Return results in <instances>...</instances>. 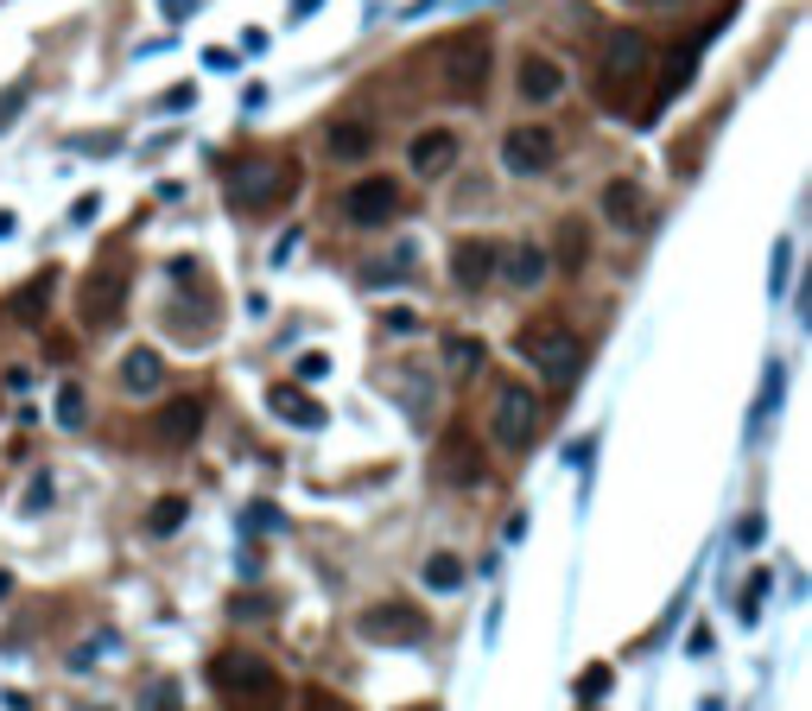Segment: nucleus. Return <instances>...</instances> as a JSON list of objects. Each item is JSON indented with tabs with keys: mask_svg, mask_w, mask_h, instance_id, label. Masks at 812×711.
<instances>
[{
	"mask_svg": "<svg viewBox=\"0 0 812 711\" xmlns=\"http://www.w3.org/2000/svg\"><path fill=\"white\" fill-rule=\"evenodd\" d=\"M507 279L521 286V293H533V286H546V274H553V261H546V248H533V242H521L514 254H502Z\"/></svg>",
	"mask_w": 812,
	"mask_h": 711,
	"instance_id": "16",
	"label": "nucleus"
},
{
	"mask_svg": "<svg viewBox=\"0 0 812 711\" xmlns=\"http://www.w3.org/2000/svg\"><path fill=\"white\" fill-rule=\"evenodd\" d=\"M45 299H51V274H39L25 293H13V318H20V325H32V311H39Z\"/></svg>",
	"mask_w": 812,
	"mask_h": 711,
	"instance_id": "24",
	"label": "nucleus"
},
{
	"mask_svg": "<svg viewBox=\"0 0 812 711\" xmlns=\"http://www.w3.org/2000/svg\"><path fill=\"white\" fill-rule=\"evenodd\" d=\"M210 680L228 699V711H279V673L254 648H223L210 660Z\"/></svg>",
	"mask_w": 812,
	"mask_h": 711,
	"instance_id": "1",
	"label": "nucleus"
},
{
	"mask_svg": "<svg viewBox=\"0 0 812 711\" xmlns=\"http://www.w3.org/2000/svg\"><path fill=\"white\" fill-rule=\"evenodd\" d=\"M184 514H191V502H184V496H159V502L147 508V528L165 540V533H178V521H184Z\"/></svg>",
	"mask_w": 812,
	"mask_h": 711,
	"instance_id": "22",
	"label": "nucleus"
},
{
	"mask_svg": "<svg viewBox=\"0 0 812 711\" xmlns=\"http://www.w3.org/2000/svg\"><path fill=\"white\" fill-rule=\"evenodd\" d=\"M584 254H590V229H584V223H565V229H558V254H546V261H558V274H578Z\"/></svg>",
	"mask_w": 812,
	"mask_h": 711,
	"instance_id": "19",
	"label": "nucleus"
},
{
	"mask_svg": "<svg viewBox=\"0 0 812 711\" xmlns=\"http://www.w3.org/2000/svg\"><path fill=\"white\" fill-rule=\"evenodd\" d=\"M343 216L355 229H381L400 216V184L394 178H355L350 191H343Z\"/></svg>",
	"mask_w": 812,
	"mask_h": 711,
	"instance_id": "6",
	"label": "nucleus"
},
{
	"mask_svg": "<svg viewBox=\"0 0 812 711\" xmlns=\"http://www.w3.org/2000/svg\"><path fill=\"white\" fill-rule=\"evenodd\" d=\"M159 381H165L159 350H127V362H121V388H127V394H152Z\"/></svg>",
	"mask_w": 812,
	"mask_h": 711,
	"instance_id": "17",
	"label": "nucleus"
},
{
	"mask_svg": "<svg viewBox=\"0 0 812 711\" xmlns=\"http://www.w3.org/2000/svg\"><path fill=\"white\" fill-rule=\"evenodd\" d=\"M489 71H495V45H489V32H463L451 45V64H445V83H451L463 102H482V89H489Z\"/></svg>",
	"mask_w": 812,
	"mask_h": 711,
	"instance_id": "3",
	"label": "nucleus"
},
{
	"mask_svg": "<svg viewBox=\"0 0 812 711\" xmlns=\"http://www.w3.org/2000/svg\"><path fill=\"white\" fill-rule=\"evenodd\" d=\"M368 147H375V127L368 121H336L330 127V152H336V159H362Z\"/></svg>",
	"mask_w": 812,
	"mask_h": 711,
	"instance_id": "21",
	"label": "nucleus"
},
{
	"mask_svg": "<svg viewBox=\"0 0 812 711\" xmlns=\"http://www.w3.org/2000/svg\"><path fill=\"white\" fill-rule=\"evenodd\" d=\"M438 477L457 482V489H477V482H482V457H477V445H470L463 432L438 445Z\"/></svg>",
	"mask_w": 812,
	"mask_h": 711,
	"instance_id": "14",
	"label": "nucleus"
},
{
	"mask_svg": "<svg viewBox=\"0 0 812 711\" xmlns=\"http://www.w3.org/2000/svg\"><path fill=\"white\" fill-rule=\"evenodd\" d=\"M495 267H502V242H489V235H463L451 248V279L463 293H482L495 279Z\"/></svg>",
	"mask_w": 812,
	"mask_h": 711,
	"instance_id": "7",
	"label": "nucleus"
},
{
	"mask_svg": "<svg viewBox=\"0 0 812 711\" xmlns=\"http://www.w3.org/2000/svg\"><path fill=\"white\" fill-rule=\"evenodd\" d=\"M330 369V355L324 350H311V355H299V381H318Z\"/></svg>",
	"mask_w": 812,
	"mask_h": 711,
	"instance_id": "30",
	"label": "nucleus"
},
{
	"mask_svg": "<svg viewBox=\"0 0 812 711\" xmlns=\"http://www.w3.org/2000/svg\"><path fill=\"white\" fill-rule=\"evenodd\" d=\"M362 635L368 641H426V616L406 604H375L362 609Z\"/></svg>",
	"mask_w": 812,
	"mask_h": 711,
	"instance_id": "10",
	"label": "nucleus"
},
{
	"mask_svg": "<svg viewBox=\"0 0 812 711\" xmlns=\"http://www.w3.org/2000/svg\"><path fill=\"white\" fill-rule=\"evenodd\" d=\"M197 432H203V401H191V394H184V401H165V413H159L152 438H159L165 452H184Z\"/></svg>",
	"mask_w": 812,
	"mask_h": 711,
	"instance_id": "13",
	"label": "nucleus"
},
{
	"mask_svg": "<svg viewBox=\"0 0 812 711\" xmlns=\"http://www.w3.org/2000/svg\"><path fill=\"white\" fill-rule=\"evenodd\" d=\"M318 7H324V0H292V13H299V20H304V13H318Z\"/></svg>",
	"mask_w": 812,
	"mask_h": 711,
	"instance_id": "33",
	"label": "nucleus"
},
{
	"mask_svg": "<svg viewBox=\"0 0 812 711\" xmlns=\"http://www.w3.org/2000/svg\"><path fill=\"white\" fill-rule=\"evenodd\" d=\"M121 293H127L121 274L96 279V286H89V325H115V311H121Z\"/></svg>",
	"mask_w": 812,
	"mask_h": 711,
	"instance_id": "20",
	"label": "nucleus"
},
{
	"mask_svg": "<svg viewBox=\"0 0 812 711\" xmlns=\"http://www.w3.org/2000/svg\"><path fill=\"white\" fill-rule=\"evenodd\" d=\"M299 711H350V705H343L336 692H324V686H311V692L299 699Z\"/></svg>",
	"mask_w": 812,
	"mask_h": 711,
	"instance_id": "27",
	"label": "nucleus"
},
{
	"mask_svg": "<svg viewBox=\"0 0 812 711\" xmlns=\"http://www.w3.org/2000/svg\"><path fill=\"white\" fill-rule=\"evenodd\" d=\"M147 711H178V686H172V680H159V686L147 692Z\"/></svg>",
	"mask_w": 812,
	"mask_h": 711,
	"instance_id": "28",
	"label": "nucleus"
},
{
	"mask_svg": "<svg viewBox=\"0 0 812 711\" xmlns=\"http://www.w3.org/2000/svg\"><path fill=\"white\" fill-rule=\"evenodd\" d=\"M603 686H609V667H584V680H578V692H584V699H597Z\"/></svg>",
	"mask_w": 812,
	"mask_h": 711,
	"instance_id": "29",
	"label": "nucleus"
},
{
	"mask_svg": "<svg viewBox=\"0 0 812 711\" xmlns=\"http://www.w3.org/2000/svg\"><path fill=\"white\" fill-rule=\"evenodd\" d=\"M292 191V172H254V178H235V203H279Z\"/></svg>",
	"mask_w": 812,
	"mask_h": 711,
	"instance_id": "18",
	"label": "nucleus"
},
{
	"mask_svg": "<svg viewBox=\"0 0 812 711\" xmlns=\"http://www.w3.org/2000/svg\"><path fill=\"white\" fill-rule=\"evenodd\" d=\"M558 159V140H553V127H539V121H521V127H507L502 134V166L514 178H539L546 166Z\"/></svg>",
	"mask_w": 812,
	"mask_h": 711,
	"instance_id": "5",
	"label": "nucleus"
},
{
	"mask_svg": "<svg viewBox=\"0 0 812 711\" xmlns=\"http://www.w3.org/2000/svg\"><path fill=\"white\" fill-rule=\"evenodd\" d=\"M514 350L527 355V362L553 381V388H571V381H578V369H584V337L571 325H558V318L527 325L521 337H514Z\"/></svg>",
	"mask_w": 812,
	"mask_h": 711,
	"instance_id": "2",
	"label": "nucleus"
},
{
	"mask_svg": "<svg viewBox=\"0 0 812 711\" xmlns=\"http://www.w3.org/2000/svg\"><path fill=\"white\" fill-rule=\"evenodd\" d=\"M191 7H197V0H165V13H172V20H184Z\"/></svg>",
	"mask_w": 812,
	"mask_h": 711,
	"instance_id": "32",
	"label": "nucleus"
},
{
	"mask_svg": "<svg viewBox=\"0 0 812 711\" xmlns=\"http://www.w3.org/2000/svg\"><path fill=\"white\" fill-rule=\"evenodd\" d=\"M489 432H495V445H507V452H527L533 438H539V401H533V388H514V381H507L502 394H495Z\"/></svg>",
	"mask_w": 812,
	"mask_h": 711,
	"instance_id": "4",
	"label": "nucleus"
},
{
	"mask_svg": "<svg viewBox=\"0 0 812 711\" xmlns=\"http://www.w3.org/2000/svg\"><path fill=\"white\" fill-rule=\"evenodd\" d=\"M603 216H609V229H622V235H641L648 229V191L634 184V178H609L603 184Z\"/></svg>",
	"mask_w": 812,
	"mask_h": 711,
	"instance_id": "9",
	"label": "nucleus"
},
{
	"mask_svg": "<svg viewBox=\"0 0 812 711\" xmlns=\"http://www.w3.org/2000/svg\"><path fill=\"white\" fill-rule=\"evenodd\" d=\"M787 261H793V242H781V248H774V293H787Z\"/></svg>",
	"mask_w": 812,
	"mask_h": 711,
	"instance_id": "31",
	"label": "nucleus"
},
{
	"mask_svg": "<svg viewBox=\"0 0 812 711\" xmlns=\"http://www.w3.org/2000/svg\"><path fill=\"white\" fill-rule=\"evenodd\" d=\"M445 355H451L457 369L470 375V369H477V362H482V343H470V337H451V343H445Z\"/></svg>",
	"mask_w": 812,
	"mask_h": 711,
	"instance_id": "26",
	"label": "nucleus"
},
{
	"mask_svg": "<svg viewBox=\"0 0 812 711\" xmlns=\"http://www.w3.org/2000/svg\"><path fill=\"white\" fill-rule=\"evenodd\" d=\"M57 426H64V432L83 426V388H76V381H64V388H57Z\"/></svg>",
	"mask_w": 812,
	"mask_h": 711,
	"instance_id": "25",
	"label": "nucleus"
},
{
	"mask_svg": "<svg viewBox=\"0 0 812 711\" xmlns=\"http://www.w3.org/2000/svg\"><path fill=\"white\" fill-rule=\"evenodd\" d=\"M514 89L539 108V102H558V89H565V71H558L546 51H527L521 64H514Z\"/></svg>",
	"mask_w": 812,
	"mask_h": 711,
	"instance_id": "12",
	"label": "nucleus"
},
{
	"mask_svg": "<svg viewBox=\"0 0 812 711\" xmlns=\"http://www.w3.org/2000/svg\"><path fill=\"white\" fill-rule=\"evenodd\" d=\"M648 57H654V51H648V39H641L634 25H616L603 39V76H622V83H629V76L648 71Z\"/></svg>",
	"mask_w": 812,
	"mask_h": 711,
	"instance_id": "11",
	"label": "nucleus"
},
{
	"mask_svg": "<svg viewBox=\"0 0 812 711\" xmlns=\"http://www.w3.org/2000/svg\"><path fill=\"white\" fill-rule=\"evenodd\" d=\"M426 584H431V591H457V584H463V559H457V553H431L426 559Z\"/></svg>",
	"mask_w": 812,
	"mask_h": 711,
	"instance_id": "23",
	"label": "nucleus"
},
{
	"mask_svg": "<svg viewBox=\"0 0 812 711\" xmlns=\"http://www.w3.org/2000/svg\"><path fill=\"white\" fill-rule=\"evenodd\" d=\"M267 413H279L286 426H304V432L324 426V406L311 401V394H299V388H286V381H279V388H267Z\"/></svg>",
	"mask_w": 812,
	"mask_h": 711,
	"instance_id": "15",
	"label": "nucleus"
},
{
	"mask_svg": "<svg viewBox=\"0 0 812 711\" xmlns=\"http://www.w3.org/2000/svg\"><path fill=\"white\" fill-rule=\"evenodd\" d=\"M457 152H463V140H457V127H426V134H413V147H406V166L419 178H445L457 166Z\"/></svg>",
	"mask_w": 812,
	"mask_h": 711,
	"instance_id": "8",
	"label": "nucleus"
}]
</instances>
